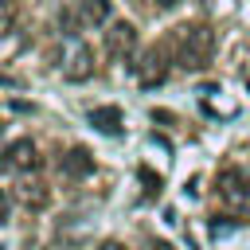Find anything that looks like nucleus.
Wrapping results in <instances>:
<instances>
[{"label": "nucleus", "instance_id": "nucleus-11", "mask_svg": "<svg viewBox=\"0 0 250 250\" xmlns=\"http://www.w3.org/2000/svg\"><path fill=\"white\" fill-rule=\"evenodd\" d=\"M16 16H20L16 0H0V35H8V31L16 27Z\"/></svg>", "mask_w": 250, "mask_h": 250}, {"label": "nucleus", "instance_id": "nucleus-3", "mask_svg": "<svg viewBox=\"0 0 250 250\" xmlns=\"http://www.w3.org/2000/svg\"><path fill=\"white\" fill-rule=\"evenodd\" d=\"M133 51H137V27L125 23V20L109 23V31H105V55H109L113 62H129Z\"/></svg>", "mask_w": 250, "mask_h": 250}, {"label": "nucleus", "instance_id": "nucleus-4", "mask_svg": "<svg viewBox=\"0 0 250 250\" xmlns=\"http://www.w3.org/2000/svg\"><path fill=\"white\" fill-rule=\"evenodd\" d=\"M35 168H39V148H35L27 137L12 141V145L0 152V172H35Z\"/></svg>", "mask_w": 250, "mask_h": 250}, {"label": "nucleus", "instance_id": "nucleus-6", "mask_svg": "<svg viewBox=\"0 0 250 250\" xmlns=\"http://www.w3.org/2000/svg\"><path fill=\"white\" fill-rule=\"evenodd\" d=\"M90 74H94V47L74 43V47L66 51V59H62V78H66V82H86Z\"/></svg>", "mask_w": 250, "mask_h": 250}, {"label": "nucleus", "instance_id": "nucleus-9", "mask_svg": "<svg viewBox=\"0 0 250 250\" xmlns=\"http://www.w3.org/2000/svg\"><path fill=\"white\" fill-rule=\"evenodd\" d=\"M74 12H78V23L82 27H102L109 20V0H78Z\"/></svg>", "mask_w": 250, "mask_h": 250}, {"label": "nucleus", "instance_id": "nucleus-5", "mask_svg": "<svg viewBox=\"0 0 250 250\" xmlns=\"http://www.w3.org/2000/svg\"><path fill=\"white\" fill-rule=\"evenodd\" d=\"M137 66V82L141 86H160L164 78H168V47H148L145 55H141V62H133Z\"/></svg>", "mask_w": 250, "mask_h": 250}, {"label": "nucleus", "instance_id": "nucleus-17", "mask_svg": "<svg viewBox=\"0 0 250 250\" xmlns=\"http://www.w3.org/2000/svg\"><path fill=\"white\" fill-rule=\"evenodd\" d=\"M0 133H4V121H0Z\"/></svg>", "mask_w": 250, "mask_h": 250}, {"label": "nucleus", "instance_id": "nucleus-13", "mask_svg": "<svg viewBox=\"0 0 250 250\" xmlns=\"http://www.w3.org/2000/svg\"><path fill=\"white\" fill-rule=\"evenodd\" d=\"M152 4H156V8H160V12H172V8H176V4H180V0H152Z\"/></svg>", "mask_w": 250, "mask_h": 250}, {"label": "nucleus", "instance_id": "nucleus-8", "mask_svg": "<svg viewBox=\"0 0 250 250\" xmlns=\"http://www.w3.org/2000/svg\"><path fill=\"white\" fill-rule=\"evenodd\" d=\"M90 125L98 133H105V137H117L121 133V109L117 105H94L90 109Z\"/></svg>", "mask_w": 250, "mask_h": 250}, {"label": "nucleus", "instance_id": "nucleus-7", "mask_svg": "<svg viewBox=\"0 0 250 250\" xmlns=\"http://www.w3.org/2000/svg\"><path fill=\"white\" fill-rule=\"evenodd\" d=\"M59 168H62V176H70V180H82V176H90L94 172V156L82 148V145H74L62 160H59Z\"/></svg>", "mask_w": 250, "mask_h": 250}, {"label": "nucleus", "instance_id": "nucleus-15", "mask_svg": "<svg viewBox=\"0 0 250 250\" xmlns=\"http://www.w3.org/2000/svg\"><path fill=\"white\" fill-rule=\"evenodd\" d=\"M148 250H176V246H172V242H152Z\"/></svg>", "mask_w": 250, "mask_h": 250}, {"label": "nucleus", "instance_id": "nucleus-12", "mask_svg": "<svg viewBox=\"0 0 250 250\" xmlns=\"http://www.w3.org/2000/svg\"><path fill=\"white\" fill-rule=\"evenodd\" d=\"M137 176H141V184H145V199H152V195H160V176H152L148 168H141Z\"/></svg>", "mask_w": 250, "mask_h": 250}, {"label": "nucleus", "instance_id": "nucleus-14", "mask_svg": "<svg viewBox=\"0 0 250 250\" xmlns=\"http://www.w3.org/2000/svg\"><path fill=\"white\" fill-rule=\"evenodd\" d=\"M0 223H8V195L0 191Z\"/></svg>", "mask_w": 250, "mask_h": 250}, {"label": "nucleus", "instance_id": "nucleus-2", "mask_svg": "<svg viewBox=\"0 0 250 250\" xmlns=\"http://www.w3.org/2000/svg\"><path fill=\"white\" fill-rule=\"evenodd\" d=\"M215 191H219V203H223L227 215L250 219V172H242V168H223L219 180H215Z\"/></svg>", "mask_w": 250, "mask_h": 250}, {"label": "nucleus", "instance_id": "nucleus-1", "mask_svg": "<svg viewBox=\"0 0 250 250\" xmlns=\"http://www.w3.org/2000/svg\"><path fill=\"white\" fill-rule=\"evenodd\" d=\"M211 59H215V31L207 23L176 27V62L184 70H207Z\"/></svg>", "mask_w": 250, "mask_h": 250}, {"label": "nucleus", "instance_id": "nucleus-18", "mask_svg": "<svg viewBox=\"0 0 250 250\" xmlns=\"http://www.w3.org/2000/svg\"><path fill=\"white\" fill-rule=\"evenodd\" d=\"M246 86H250V78H246Z\"/></svg>", "mask_w": 250, "mask_h": 250}, {"label": "nucleus", "instance_id": "nucleus-16", "mask_svg": "<svg viewBox=\"0 0 250 250\" xmlns=\"http://www.w3.org/2000/svg\"><path fill=\"white\" fill-rule=\"evenodd\" d=\"M98 250H125V246H121V242H102Z\"/></svg>", "mask_w": 250, "mask_h": 250}, {"label": "nucleus", "instance_id": "nucleus-10", "mask_svg": "<svg viewBox=\"0 0 250 250\" xmlns=\"http://www.w3.org/2000/svg\"><path fill=\"white\" fill-rule=\"evenodd\" d=\"M16 199H20L27 211H43V207L51 203V188L39 184V180H35V184H20V188H16Z\"/></svg>", "mask_w": 250, "mask_h": 250}]
</instances>
